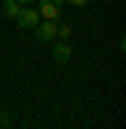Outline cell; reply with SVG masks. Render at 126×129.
Wrapping results in <instances>:
<instances>
[{"label":"cell","instance_id":"cell-1","mask_svg":"<svg viewBox=\"0 0 126 129\" xmlns=\"http://www.w3.org/2000/svg\"><path fill=\"white\" fill-rule=\"evenodd\" d=\"M35 3H38L41 21H56L59 12H62V3H65V0H35Z\"/></svg>","mask_w":126,"mask_h":129},{"label":"cell","instance_id":"cell-2","mask_svg":"<svg viewBox=\"0 0 126 129\" xmlns=\"http://www.w3.org/2000/svg\"><path fill=\"white\" fill-rule=\"evenodd\" d=\"M18 26L21 29H35V24L41 21V15H38V9H32V6H21V12H18Z\"/></svg>","mask_w":126,"mask_h":129},{"label":"cell","instance_id":"cell-10","mask_svg":"<svg viewBox=\"0 0 126 129\" xmlns=\"http://www.w3.org/2000/svg\"><path fill=\"white\" fill-rule=\"evenodd\" d=\"M0 129H3V126H0Z\"/></svg>","mask_w":126,"mask_h":129},{"label":"cell","instance_id":"cell-3","mask_svg":"<svg viewBox=\"0 0 126 129\" xmlns=\"http://www.w3.org/2000/svg\"><path fill=\"white\" fill-rule=\"evenodd\" d=\"M32 32H35V38H38L41 44H47V41L56 38V21H38Z\"/></svg>","mask_w":126,"mask_h":129},{"label":"cell","instance_id":"cell-8","mask_svg":"<svg viewBox=\"0 0 126 129\" xmlns=\"http://www.w3.org/2000/svg\"><path fill=\"white\" fill-rule=\"evenodd\" d=\"M65 3H71V6H76V9H82V6H88V0H65Z\"/></svg>","mask_w":126,"mask_h":129},{"label":"cell","instance_id":"cell-5","mask_svg":"<svg viewBox=\"0 0 126 129\" xmlns=\"http://www.w3.org/2000/svg\"><path fill=\"white\" fill-rule=\"evenodd\" d=\"M18 12H21V3L18 0H3V15L6 18H18Z\"/></svg>","mask_w":126,"mask_h":129},{"label":"cell","instance_id":"cell-7","mask_svg":"<svg viewBox=\"0 0 126 129\" xmlns=\"http://www.w3.org/2000/svg\"><path fill=\"white\" fill-rule=\"evenodd\" d=\"M12 123H15V114H12V112H0V126L12 129Z\"/></svg>","mask_w":126,"mask_h":129},{"label":"cell","instance_id":"cell-6","mask_svg":"<svg viewBox=\"0 0 126 129\" xmlns=\"http://www.w3.org/2000/svg\"><path fill=\"white\" fill-rule=\"evenodd\" d=\"M71 32H73L71 24H56V38H59V41H68V38H71Z\"/></svg>","mask_w":126,"mask_h":129},{"label":"cell","instance_id":"cell-4","mask_svg":"<svg viewBox=\"0 0 126 129\" xmlns=\"http://www.w3.org/2000/svg\"><path fill=\"white\" fill-rule=\"evenodd\" d=\"M71 56H73V47L68 44V41H59V44L53 47V62H56V64L71 62Z\"/></svg>","mask_w":126,"mask_h":129},{"label":"cell","instance_id":"cell-9","mask_svg":"<svg viewBox=\"0 0 126 129\" xmlns=\"http://www.w3.org/2000/svg\"><path fill=\"white\" fill-rule=\"evenodd\" d=\"M18 3H21V6H32V3H35V0H18Z\"/></svg>","mask_w":126,"mask_h":129}]
</instances>
